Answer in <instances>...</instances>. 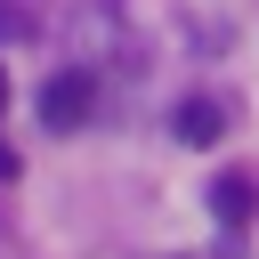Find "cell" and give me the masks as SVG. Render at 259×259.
<instances>
[{
	"label": "cell",
	"instance_id": "obj_3",
	"mask_svg": "<svg viewBox=\"0 0 259 259\" xmlns=\"http://www.w3.org/2000/svg\"><path fill=\"white\" fill-rule=\"evenodd\" d=\"M210 210H219V227L235 235V227H251V210H259V186H251L243 170H219V178H210Z\"/></svg>",
	"mask_w": 259,
	"mask_h": 259
},
{
	"label": "cell",
	"instance_id": "obj_5",
	"mask_svg": "<svg viewBox=\"0 0 259 259\" xmlns=\"http://www.w3.org/2000/svg\"><path fill=\"white\" fill-rule=\"evenodd\" d=\"M0 113H8V65H0Z\"/></svg>",
	"mask_w": 259,
	"mask_h": 259
},
{
	"label": "cell",
	"instance_id": "obj_1",
	"mask_svg": "<svg viewBox=\"0 0 259 259\" xmlns=\"http://www.w3.org/2000/svg\"><path fill=\"white\" fill-rule=\"evenodd\" d=\"M89 105H97V81L81 73V65H65V73H49V89H40V121L65 138V130H81L89 121Z\"/></svg>",
	"mask_w": 259,
	"mask_h": 259
},
{
	"label": "cell",
	"instance_id": "obj_4",
	"mask_svg": "<svg viewBox=\"0 0 259 259\" xmlns=\"http://www.w3.org/2000/svg\"><path fill=\"white\" fill-rule=\"evenodd\" d=\"M16 170H24V162H16V146H0V186H8Z\"/></svg>",
	"mask_w": 259,
	"mask_h": 259
},
{
	"label": "cell",
	"instance_id": "obj_2",
	"mask_svg": "<svg viewBox=\"0 0 259 259\" xmlns=\"http://www.w3.org/2000/svg\"><path fill=\"white\" fill-rule=\"evenodd\" d=\"M170 138H178V146H219V138H227V113H219V97H186V105L170 113Z\"/></svg>",
	"mask_w": 259,
	"mask_h": 259
}]
</instances>
